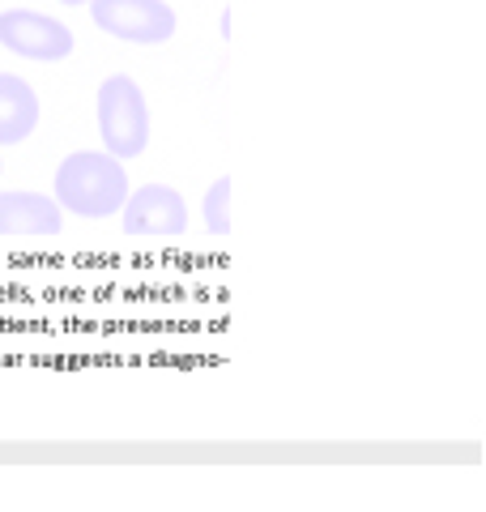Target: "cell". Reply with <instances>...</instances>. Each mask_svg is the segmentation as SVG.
I'll list each match as a JSON object with an SVG mask.
<instances>
[{
  "label": "cell",
  "instance_id": "obj_1",
  "mask_svg": "<svg viewBox=\"0 0 486 512\" xmlns=\"http://www.w3.org/2000/svg\"><path fill=\"white\" fill-rule=\"evenodd\" d=\"M56 201L60 210L77 218H111L128 201V171L124 158L99 154V150H77L56 167Z\"/></svg>",
  "mask_w": 486,
  "mask_h": 512
},
{
  "label": "cell",
  "instance_id": "obj_2",
  "mask_svg": "<svg viewBox=\"0 0 486 512\" xmlns=\"http://www.w3.org/2000/svg\"><path fill=\"white\" fill-rule=\"evenodd\" d=\"M99 133L116 158H137L150 146V107L128 73H111L99 86Z\"/></svg>",
  "mask_w": 486,
  "mask_h": 512
},
{
  "label": "cell",
  "instance_id": "obj_3",
  "mask_svg": "<svg viewBox=\"0 0 486 512\" xmlns=\"http://www.w3.org/2000/svg\"><path fill=\"white\" fill-rule=\"evenodd\" d=\"M90 18L99 30L124 43H167L175 35V9L167 0H90Z\"/></svg>",
  "mask_w": 486,
  "mask_h": 512
},
{
  "label": "cell",
  "instance_id": "obj_4",
  "mask_svg": "<svg viewBox=\"0 0 486 512\" xmlns=\"http://www.w3.org/2000/svg\"><path fill=\"white\" fill-rule=\"evenodd\" d=\"M124 235L133 239H167L188 231V205L175 188L167 184H145L137 192H128V201L120 205Z\"/></svg>",
  "mask_w": 486,
  "mask_h": 512
},
{
  "label": "cell",
  "instance_id": "obj_5",
  "mask_svg": "<svg viewBox=\"0 0 486 512\" xmlns=\"http://www.w3.org/2000/svg\"><path fill=\"white\" fill-rule=\"evenodd\" d=\"M0 47L26 60H64L73 52V30L35 9H5L0 13Z\"/></svg>",
  "mask_w": 486,
  "mask_h": 512
},
{
  "label": "cell",
  "instance_id": "obj_6",
  "mask_svg": "<svg viewBox=\"0 0 486 512\" xmlns=\"http://www.w3.org/2000/svg\"><path fill=\"white\" fill-rule=\"evenodd\" d=\"M64 227L60 201L43 192H0V239H52Z\"/></svg>",
  "mask_w": 486,
  "mask_h": 512
},
{
  "label": "cell",
  "instance_id": "obj_7",
  "mask_svg": "<svg viewBox=\"0 0 486 512\" xmlns=\"http://www.w3.org/2000/svg\"><path fill=\"white\" fill-rule=\"evenodd\" d=\"M39 128V94L30 82L0 73V146H18Z\"/></svg>",
  "mask_w": 486,
  "mask_h": 512
},
{
  "label": "cell",
  "instance_id": "obj_8",
  "mask_svg": "<svg viewBox=\"0 0 486 512\" xmlns=\"http://www.w3.org/2000/svg\"><path fill=\"white\" fill-rule=\"evenodd\" d=\"M205 227L214 235H231V180L226 175L205 192Z\"/></svg>",
  "mask_w": 486,
  "mask_h": 512
},
{
  "label": "cell",
  "instance_id": "obj_9",
  "mask_svg": "<svg viewBox=\"0 0 486 512\" xmlns=\"http://www.w3.org/2000/svg\"><path fill=\"white\" fill-rule=\"evenodd\" d=\"M60 5H90V0H60Z\"/></svg>",
  "mask_w": 486,
  "mask_h": 512
},
{
  "label": "cell",
  "instance_id": "obj_10",
  "mask_svg": "<svg viewBox=\"0 0 486 512\" xmlns=\"http://www.w3.org/2000/svg\"><path fill=\"white\" fill-rule=\"evenodd\" d=\"M0 171H5V167H0Z\"/></svg>",
  "mask_w": 486,
  "mask_h": 512
}]
</instances>
